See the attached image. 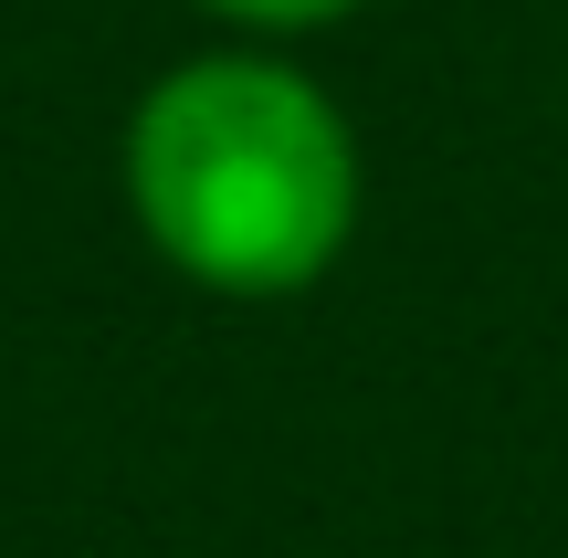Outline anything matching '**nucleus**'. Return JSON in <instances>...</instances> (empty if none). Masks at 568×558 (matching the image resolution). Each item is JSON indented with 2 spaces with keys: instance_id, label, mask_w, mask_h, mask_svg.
I'll use <instances>...</instances> for the list:
<instances>
[{
  "instance_id": "obj_2",
  "label": "nucleus",
  "mask_w": 568,
  "mask_h": 558,
  "mask_svg": "<svg viewBox=\"0 0 568 558\" xmlns=\"http://www.w3.org/2000/svg\"><path fill=\"white\" fill-rule=\"evenodd\" d=\"M190 11H211L243 42H316V32H347L368 0H190Z\"/></svg>"
},
{
  "instance_id": "obj_1",
  "label": "nucleus",
  "mask_w": 568,
  "mask_h": 558,
  "mask_svg": "<svg viewBox=\"0 0 568 558\" xmlns=\"http://www.w3.org/2000/svg\"><path fill=\"white\" fill-rule=\"evenodd\" d=\"M116 201L190 295L284 306L347 264L368 222V148L295 42L222 32L138 84L116 126Z\"/></svg>"
}]
</instances>
